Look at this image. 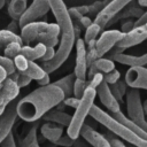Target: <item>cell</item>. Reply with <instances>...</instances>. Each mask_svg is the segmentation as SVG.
<instances>
[{
  "label": "cell",
  "instance_id": "23",
  "mask_svg": "<svg viewBox=\"0 0 147 147\" xmlns=\"http://www.w3.org/2000/svg\"><path fill=\"white\" fill-rule=\"evenodd\" d=\"M113 116H114L121 124H123V125L126 126L129 130H131L133 133H136V134L139 136L140 138L147 140V133H146L137 123H134L132 119H130V118L127 117V115H124L122 111H118V113H116V114H113Z\"/></svg>",
  "mask_w": 147,
  "mask_h": 147
},
{
  "label": "cell",
  "instance_id": "15",
  "mask_svg": "<svg viewBox=\"0 0 147 147\" xmlns=\"http://www.w3.org/2000/svg\"><path fill=\"white\" fill-rule=\"evenodd\" d=\"M18 94H20V87L10 78H7L1 84V88H0V116L3 114L6 108L14 100L17 99Z\"/></svg>",
  "mask_w": 147,
  "mask_h": 147
},
{
  "label": "cell",
  "instance_id": "27",
  "mask_svg": "<svg viewBox=\"0 0 147 147\" xmlns=\"http://www.w3.org/2000/svg\"><path fill=\"white\" fill-rule=\"evenodd\" d=\"M21 42L23 45V41H22V38L20 34L15 33V32H11L7 29H2L0 30V48H5L7 45L11 44V42Z\"/></svg>",
  "mask_w": 147,
  "mask_h": 147
},
{
  "label": "cell",
  "instance_id": "54",
  "mask_svg": "<svg viewBox=\"0 0 147 147\" xmlns=\"http://www.w3.org/2000/svg\"><path fill=\"white\" fill-rule=\"evenodd\" d=\"M126 144V146L127 147H137V146H134V145H131V144H127V142H125Z\"/></svg>",
  "mask_w": 147,
  "mask_h": 147
},
{
  "label": "cell",
  "instance_id": "10",
  "mask_svg": "<svg viewBox=\"0 0 147 147\" xmlns=\"http://www.w3.org/2000/svg\"><path fill=\"white\" fill-rule=\"evenodd\" d=\"M14 63H15L16 70L20 74H23V75L30 77L31 79H34L36 82L40 80L46 75V71L42 69L41 65L37 64L34 61H29L22 54L17 55L14 59Z\"/></svg>",
  "mask_w": 147,
  "mask_h": 147
},
{
  "label": "cell",
  "instance_id": "32",
  "mask_svg": "<svg viewBox=\"0 0 147 147\" xmlns=\"http://www.w3.org/2000/svg\"><path fill=\"white\" fill-rule=\"evenodd\" d=\"M103 79L106 80L107 84L114 85V84H116V83L121 79V74H119V71H118L117 69H114V70H111L110 72L103 75Z\"/></svg>",
  "mask_w": 147,
  "mask_h": 147
},
{
  "label": "cell",
  "instance_id": "17",
  "mask_svg": "<svg viewBox=\"0 0 147 147\" xmlns=\"http://www.w3.org/2000/svg\"><path fill=\"white\" fill-rule=\"evenodd\" d=\"M125 83L131 88L147 90V68L146 67H134L130 68L124 78Z\"/></svg>",
  "mask_w": 147,
  "mask_h": 147
},
{
  "label": "cell",
  "instance_id": "4",
  "mask_svg": "<svg viewBox=\"0 0 147 147\" xmlns=\"http://www.w3.org/2000/svg\"><path fill=\"white\" fill-rule=\"evenodd\" d=\"M96 98V91L95 88L87 86L84 95L80 99V102L78 107L75 109V113L71 117V122L69 126L67 127V134L71 139H77L80 137V130L83 125L85 124L86 117L90 116V111L92 107L94 106V100Z\"/></svg>",
  "mask_w": 147,
  "mask_h": 147
},
{
  "label": "cell",
  "instance_id": "21",
  "mask_svg": "<svg viewBox=\"0 0 147 147\" xmlns=\"http://www.w3.org/2000/svg\"><path fill=\"white\" fill-rule=\"evenodd\" d=\"M45 52H46V46L41 42H37L34 46L23 45L21 49V54L25 56L29 61L41 60L42 56L45 55Z\"/></svg>",
  "mask_w": 147,
  "mask_h": 147
},
{
  "label": "cell",
  "instance_id": "47",
  "mask_svg": "<svg viewBox=\"0 0 147 147\" xmlns=\"http://www.w3.org/2000/svg\"><path fill=\"white\" fill-rule=\"evenodd\" d=\"M146 23H147V9L144 11V14L138 20H136L134 25L136 26H139V25H142V24H146Z\"/></svg>",
  "mask_w": 147,
  "mask_h": 147
},
{
  "label": "cell",
  "instance_id": "56",
  "mask_svg": "<svg viewBox=\"0 0 147 147\" xmlns=\"http://www.w3.org/2000/svg\"><path fill=\"white\" fill-rule=\"evenodd\" d=\"M146 121H147V117H146Z\"/></svg>",
  "mask_w": 147,
  "mask_h": 147
},
{
  "label": "cell",
  "instance_id": "6",
  "mask_svg": "<svg viewBox=\"0 0 147 147\" xmlns=\"http://www.w3.org/2000/svg\"><path fill=\"white\" fill-rule=\"evenodd\" d=\"M125 103H126L127 117L132 119L134 123H137L147 133V121H146V115L142 108L140 90L130 87L125 94Z\"/></svg>",
  "mask_w": 147,
  "mask_h": 147
},
{
  "label": "cell",
  "instance_id": "52",
  "mask_svg": "<svg viewBox=\"0 0 147 147\" xmlns=\"http://www.w3.org/2000/svg\"><path fill=\"white\" fill-rule=\"evenodd\" d=\"M102 1H103V5H105V7H106V6H107L109 2H111L113 0H102Z\"/></svg>",
  "mask_w": 147,
  "mask_h": 147
},
{
  "label": "cell",
  "instance_id": "16",
  "mask_svg": "<svg viewBox=\"0 0 147 147\" xmlns=\"http://www.w3.org/2000/svg\"><path fill=\"white\" fill-rule=\"evenodd\" d=\"M146 39H147V23L139 26H134L133 30H131L127 33H124L123 39L116 45V47H119L125 51L126 48L141 44Z\"/></svg>",
  "mask_w": 147,
  "mask_h": 147
},
{
  "label": "cell",
  "instance_id": "30",
  "mask_svg": "<svg viewBox=\"0 0 147 147\" xmlns=\"http://www.w3.org/2000/svg\"><path fill=\"white\" fill-rule=\"evenodd\" d=\"M87 86H88V80L87 79L76 78L75 84H74V96H76L78 99H82V96L84 95Z\"/></svg>",
  "mask_w": 147,
  "mask_h": 147
},
{
  "label": "cell",
  "instance_id": "57",
  "mask_svg": "<svg viewBox=\"0 0 147 147\" xmlns=\"http://www.w3.org/2000/svg\"><path fill=\"white\" fill-rule=\"evenodd\" d=\"M0 87H1V84H0Z\"/></svg>",
  "mask_w": 147,
  "mask_h": 147
},
{
  "label": "cell",
  "instance_id": "46",
  "mask_svg": "<svg viewBox=\"0 0 147 147\" xmlns=\"http://www.w3.org/2000/svg\"><path fill=\"white\" fill-rule=\"evenodd\" d=\"M37 83H38L39 86H47V85H49V84H51V77H49V74L46 72V75H45L40 80H37Z\"/></svg>",
  "mask_w": 147,
  "mask_h": 147
},
{
  "label": "cell",
  "instance_id": "53",
  "mask_svg": "<svg viewBox=\"0 0 147 147\" xmlns=\"http://www.w3.org/2000/svg\"><path fill=\"white\" fill-rule=\"evenodd\" d=\"M141 147H147V140H144V142H142V146Z\"/></svg>",
  "mask_w": 147,
  "mask_h": 147
},
{
  "label": "cell",
  "instance_id": "33",
  "mask_svg": "<svg viewBox=\"0 0 147 147\" xmlns=\"http://www.w3.org/2000/svg\"><path fill=\"white\" fill-rule=\"evenodd\" d=\"M106 138L109 140V144H110V147H127L126 144L121 140L119 138H116V136H114L113 133H109L106 136Z\"/></svg>",
  "mask_w": 147,
  "mask_h": 147
},
{
  "label": "cell",
  "instance_id": "8",
  "mask_svg": "<svg viewBox=\"0 0 147 147\" xmlns=\"http://www.w3.org/2000/svg\"><path fill=\"white\" fill-rule=\"evenodd\" d=\"M132 1L134 0H113L111 2H109L94 18V23H96L102 31L109 26V24L111 23V21L121 13L123 11Z\"/></svg>",
  "mask_w": 147,
  "mask_h": 147
},
{
  "label": "cell",
  "instance_id": "18",
  "mask_svg": "<svg viewBox=\"0 0 147 147\" xmlns=\"http://www.w3.org/2000/svg\"><path fill=\"white\" fill-rule=\"evenodd\" d=\"M116 69L115 68V62L108 57H101L98 59L95 62H93L90 67H88V71H87V80H90L93 76H95L96 74H102L106 75L108 72H110L111 70Z\"/></svg>",
  "mask_w": 147,
  "mask_h": 147
},
{
  "label": "cell",
  "instance_id": "11",
  "mask_svg": "<svg viewBox=\"0 0 147 147\" xmlns=\"http://www.w3.org/2000/svg\"><path fill=\"white\" fill-rule=\"evenodd\" d=\"M76 56H75V68L74 74L76 78L79 79H86L87 78V71H88V64H87V48L84 39L78 38L76 39Z\"/></svg>",
  "mask_w": 147,
  "mask_h": 147
},
{
  "label": "cell",
  "instance_id": "26",
  "mask_svg": "<svg viewBox=\"0 0 147 147\" xmlns=\"http://www.w3.org/2000/svg\"><path fill=\"white\" fill-rule=\"evenodd\" d=\"M75 80H76V76H75L74 72H71V74L65 75L64 77L57 79L53 84L56 85V86H59L63 91L65 98H69V96H72V94H74V84H75Z\"/></svg>",
  "mask_w": 147,
  "mask_h": 147
},
{
  "label": "cell",
  "instance_id": "12",
  "mask_svg": "<svg viewBox=\"0 0 147 147\" xmlns=\"http://www.w3.org/2000/svg\"><path fill=\"white\" fill-rule=\"evenodd\" d=\"M124 49L116 47L113 48L109 53H110V60L118 62L121 64L124 65H129L130 68H134V67H145L147 64V53H144L142 55H131V54H125L123 52Z\"/></svg>",
  "mask_w": 147,
  "mask_h": 147
},
{
  "label": "cell",
  "instance_id": "29",
  "mask_svg": "<svg viewBox=\"0 0 147 147\" xmlns=\"http://www.w3.org/2000/svg\"><path fill=\"white\" fill-rule=\"evenodd\" d=\"M22 44L21 42H11L9 45H7L5 48H3V55L7 56V57H10V59H15L17 55L21 54V49H22Z\"/></svg>",
  "mask_w": 147,
  "mask_h": 147
},
{
  "label": "cell",
  "instance_id": "1",
  "mask_svg": "<svg viewBox=\"0 0 147 147\" xmlns=\"http://www.w3.org/2000/svg\"><path fill=\"white\" fill-rule=\"evenodd\" d=\"M64 99L63 91L53 83L37 87L17 101V116L25 122H38L45 114L62 103Z\"/></svg>",
  "mask_w": 147,
  "mask_h": 147
},
{
  "label": "cell",
  "instance_id": "51",
  "mask_svg": "<svg viewBox=\"0 0 147 147\" xmlns=\"http://www.w3.org/2000/svg\"><path fill=\"white\" fill-rule=\"evenodd\" d=\"M6 2H7V0H0V9H2L5 7Z\"/></svg>",
  "mask_w": 147,
  "mask_h": 147
},
{
  "label": "cell",
  "instance_id": "7",
  "mask_svg": "<svg viewBox=\"0 0 147 147\" xmlns=\"http://www.w3.org/2000/svg\"><path fill=\"white\" fill-rule=\"evenodd\" d=\"M124 37V33L121 30L110 29L105 30L101 32L100 37L95 41L94 46V53L96 59L103 57L106 54H108Z\"/></svg>",
  "mask_w": 147,
  "mask_h": 147
},
{
  "label": "cell",
  "instance_id": "38",
  "mask_svg": "<svg viewBox=\"0 0 147 147\" xmlns=\"http://www.w3.org/2000/svg\"><path fill=\"white\" fill-rule=\"evenodd\" d=\"M0 147H17L16 141H15V137H14V133L13 132H10L8 134V137L1 142Z\"/></svg>",
  "mask_w": 147,
  "mask_h": 147
},
{
  "label": "cell",
  "instance_id": "42",
  "mask_svg": "<svg viewBox=\"0 0 147 147\" xmlns=\"http://www.w3.org/2000/svg\"><path fill=\"white\" fill-rule=\"evenodd\" d=\"M72 147H92L85 139H83L82 137H78L77 139L74 140V145Z\"/></svg>",
  "mask_w": 147,
  "mask_h": 147
},
{
  "label": "cell",
  "instance_id": "14",
  "mask_svg": "<svg viewBox=\"0 0 147 147\" xmlns=\"http://www.w3.org/2000/svg\"><path fill=\"white\" fill-rule=\"evenodd\" d=\"M95 91H96V95H98L100 102L106 107V109L108 111H110L111 114H116V113L121 111V105L116 100V98L113 95L110 86H109V84L106 83L105 79L100 83V85L95 88Z\"/></svg>",
  "mask_w": 147,
  "mask_h": 147
},
{
  "label": "cell",
  "instance_id": "39",
  "mask_svg": "<svg viewBox=\"0 0 147 147\" xmlns=\"http://www.w3.org/2000/svg\"><path fill=\"white\" fill-rule=\"evenodd\" d=\"M31 82H32V79H31L30 77H28V76H25V75H23V74H20V76H18V78H17L16 84L18 85V87H20V88H22V87L28 86Z\"/></svg>",
  "mask_w": 147,
  "mask_h": 147
},
{
  "label": "cell",
  "instance_id": "37",
  "mask_svg": "<svg viewBox=\"0 0 147 147\" xmlns=\"http://www.w3.org/2000/svg\"><path fill=\"white\" fill-rule=\"evenodd\" d=\"M54 145L62 146V147H72V145H74V139H71L68 134H64V136H62Z\"/></svg>",
  "mask_w": 147,
  "mask_h": 147
},
{
  "label": "cell",
  "instance_id": "36",
  "mask_svg": "<svg viewBox=\"0 0 147 147\" xmlns=\"http://www.w3.org/2000/svg\"><path fill=\"white\" fill-rule=\"evenodd\" d=\"M79 102H80V99H78V98H76V96H69V98H65L64 100H63V106L64 107H70V108H74V109H76L77 107H78V105H79Z\"/></svg>",
  "mask_w": 147,
  "mask_h": 147
},
{
  "label": "cell",
  "instance_id": "40",
  "mask_svg": "<svg viewBox=\"0 0 147 147\" xmlns=\"http://www.w3.org/2000/svg\"><path fill=\"white\" fill-rule=\"evenodd\" d=\"M55 52L56 49H54V47H46V52L41 59V62H47V61L53 60V57L55 56Z\"/></svg>",
  "mask_w": 147,
  "mask_h": 147
},
{
  "label": "cell",
  "instance_id": "24",
  "mask_svg": "<svg viewBox=\"0 0 147 147\" xmlns=\"http://www.w3.org/2000/svg\"><path fill=\"white\" fill-rule=\"evenodd\" d=\"M39 127L38 122H33L30 129L28 130L26 134L23 138H20V147H40L38 142V137H37V130Z\"/></svg>",
  "mask_w": 147,
  "mask_h": 147
},
{
  "label": "cell",
  "instance_id": "50",
  "mask_svg": "<svg viewBox=\"0 0 147 147\" xmlns=\"http://www.w3.org/2000/svg\"><path fill=\"white\" fill-rule=\"evenodd\" d=\"M142 108H144V113H145V115H147V99L142 102Z\"/></svg>",
  "mask_w": 147,
  "mask_h": 147
},
{
  "label": "cell",
  "instance_id": "22",
  "mask_svg": "<svg viewBox=\"0 0 147 147\" xmlns=\"http://www.w3.org/2000/svg\"><path fill=\"white\" fill-rule=\"evenodd\" d=\"M28 8V0H8L7 11L11 21H17Z\"/></svg>",
  "mask_w": 147,
  "mask_h": 147
},
{
  "label": "cell",
  "instance_id": "55",
  "mask_svg": "<svg viewBox=\"0 0 147 147\" xmlns=\"http://www.w3.org/2000/svg\"><path fill=\"white\" fill-rule=\"evenodd\" d=\"M102 147H110V144H108V145H105V146H102Z\"/></svg>",
  "mask_w": 147,
  "mask_h": 147
},
{
  "label": "cell",
  "instance_id": "5",
  "mask_svg": "<svg viewBox=\"0 0 147 147\" xmlns=\"http://www.w3.org/2000/svg\"><path fill=\"white\" fill-rule=\"evenodd\" d=\"M23 45H30L32 41L40 42L46 38H54L60 36V26L56 23L47 22H33L21 29L20 33Z\"/></svg>",
  "mask_w": 147,
  "mask_h": 147
},
{
  "label": "cell",
  "instance_id": "41",
  "mask_svg": "<svg viewBox=\"0 0 147 147\" xmlns=\"http://www.w3.org/2000/svg\"><path fill=\"white\" fill-rule=\"evenodd\" d=\"M110 86V90H111V93H113V95L116 98V100L121 103L122 101H123V95H122V93H121V91L118 90V87H117V85L116 84H114V85H109Z\"/></svg>",
  "mask_w": 147,
  "mask_h": 147
},
{
  "label": "cell",
  "instance_id": "44",
  "mask_svg": "<svg viewBox=\"0 0 147 147\" xmlns=\"http://www.w3.org/2000/svg\"><path fill=\"white\" fill-rule=\"evenodd\" d=\"M78 22H79V24H80V25H82V26H83L85 30H86V29H87V28H88V26H90V25L93 23V21H92V20H91L88 16H83V17H82V18H80Z\"/></svg>",
  "mask_w": 147,
  "mask_h": 147
},
{
  "label": "cell",
  "instance_id": "3",
  "mask_svg": "<svg viewBox=\"0 0 147 147\" xmlns=\"http://www.w3.org/2000/svg\"><path fill=\"white\" fill-rule=\"evenodd\" d=\"M90 116L94 121H96L98 123L103 125L106 129H108L114 136L118 137L121 140H123V141H125L127 144L134 145L137 147H141L142 146V142H144L145 139H142L139 136H137L136 133H133L126 126L121 124L113 115H110L109 113H106L99 106L94 105L92 107V109L90 111Z\"/></svg>",
  "mask_w": 147,
  "mask_h": 147
},
{
  "label": "cell",
  "instance_id": "48",
  "mask_svg": "<svg viewBox=\"0 0 147 147\" xmlns=\"http://www.w3.org/2000/svg\"><path fill=\"white\" fill-rule=\"evenodd\" d=\"M7 78H8V74H7V71L0 65V84H2Z\"/></svg>",
  "mask_w": 147,
  "mask_h": 147
},
{
  "label": "cell",
  "instance_id": "45",
  "mask_svg": "<svg viewBox=\"0 0 147 147\" xmlns=\"http://www.w3.org/2000/svg\"><path fill=\"white\" fill-rule=\"evenodd\" d=\"M6 29H7V30H9V31H11V32H15V33H17V32H18V30H21L20 24H18V22H17V21H11V22L9 23V25H8Z\"/></svg>",
  "mask_w": 147,
  "mask_h": 147
},
{
  "label": "cell",
  "instance_id": "31",
  "mask_svg": "<svg viewBox=\"0 0 147 147\" xmlns=\"http://www.w3.org/2000/svg\"><path fill=\"white\" fill-rule=\"evenodd\" d=\"M0 65L7 71L8 76L13 75L14 72H16V68H15V63H14V60L10 59V57H7L5 55H0Z\"/></svg>",
  "mask_w": 147,
  "mask_h": 147
},
{
  "label": "cell",
  "instance_id": "49",
  "mask_svg": "<svg viewBox=\"0 0 147 147\" xmlns=\"http://www.w3.org/2000/svg\"><path fill=\"white\" fill-rule=\"evenodd\" d=\"M137 3L140 6V7H147V0H137Z\"/></svg>",
  "mask_w": 147,
  "mask_h": 147
},
{
  "label": "cell",
  "instance_id": "20",
  "mask_svg": "<svg viewBox=\"0 0 147 147\" xmlns=\"http://www.w3.org/2000/svg\"><path fill=\"white\" fill-rule=\"evenodd\" d=\"M71 117H72V115L67 114V113H64L62 110L52 109L47 114H45L41 119L44 122H51V123L59 124V125H61L63 127H68L70 122H71Z\"/></svg>",
  "mask_w": 147,
  "mask_h": 147
},
{
  "label": "cell",
  "instance_id": "2",
  "mask_svg": "<svg viewBox=\"0 0 147 147\" xmlns=\"http://www.w3.org/2000/svg\"><path fill=\"white\" fill-rule=\"evenodd\" d=\"M51 10L55 17L56 24L60 26V42L55 52V56L53 60L47 62H41L42 69L52 74L57 70L69 57L75 44H76V34H75V24L69 15L68 8L63 0H48Z\"/></svg>",
  "mask_w": 147,
  "mask_h": 147
},
{
  "label": "cell",
  "instance_id": "19",
  "mask_svg": "<svg viewBox=\"0 0 147 147\" xmlns=\"http://www.w3.org/2000/svg\"><path fill=\"white\" fill-rule=\"evenodd\" d=\"M39 129L41 136L52 144H55L63 136V126L55 123L44 122V124H41Z\"/></svg>",
  "mask_w": 147,
  "mask_h": 147
},
{
  "label": "cell",
  "instance_id": "13",
  "mask_svg": "<svg viewBox=\"0 0 147 147\" xmlns=\"http://www.w3.org/2000/svg\"><path fill=\"white\" fill-rule=\"evenodd\" d=\"M17 99L14 100L3 111V114L0 116V145L1 142L8 137L10 132H13L14 124L16 123L17 119V111H16V105H17Z\"/></svg>",
  "mask_w": 147,
  "mask_h": 147
},
{
  "label": "cell",
  "instance_id": "34",
  "mask_svg": "<svg viewBox=\"0 0 147 147\" xmlns=\"http://www.w3.org/2000/svg\"><path fill=\"white\" fill-rule=\"evenodd\" d=\"M88 8H90V13L88 14H92V15L96 16L105 8V5H103V1H94L93 3L88 5Z\"/></svg>",
  "mask_w": 147,
  "mask_h": 147
},
{
  "label": "cell",
  "instance_id": "35",
  "mask_svg": "<svg viewBox=\"0 0 147 147\" xmlns=\"http://www.w3.org/2000/svg\"><path fill=\"white\" fill-rule=\"evenodd\" d=\"M134 22H136V20H133V18H127V20H124V22L122 23V26H121V31L123 32V33H127V32H130L131 30H133L134 29Z\"/></svg>",
  "mask_w": 147,
  "mask_h": 147
},
{
  "label": "cell",
  "instance_id": "25",
  "mask_svg": "<svg viewBox=\"0 0 147 147\" xmlns=\"http://www.w3.org/2000/svg\"><path fill=\"white\" fill-rule=\"evenodd\" d=\"M144 9H142V7H140L138 3L137 5H130L129 7H126L123 11H121L113 21H111V23L110 24H113V23H115V22H117V21H121V20H127V18H136V20H138L142 14H144ZM109 24V25H110Z\"/></svg>",
  "mask_w": 147,
  "mask_h": 147
},
{
  "label": "cell",
  "instance_id": "43",
  "mask_svg": "<svg viewBox=\"0 0 147 147\" xmlns=\"http://www.w3.org/2000/svg\"><path fill=\"white\" fill-rule=\"evenodd\" d=\"M116 85H117V87H118V90L121 91V93H122V95L124 96V94H126V92H127V84L125 83V80H122V79H119L117 83H116Z\"/></svg>",
  "mask_w": 147,
  "mask_h": 147
},
{
  "label": "cell",
  "instance_id": "28",
  "mask_svg": "<svg viewBox=\"0 0 147 147\" xmlns=\"http://www.w3.org/2000/svg\"><path fill=\"white\" fill-rule=\"evenodd\" d=\"M102 32V29L96 24V23H92L86 30H85V33H84V41L85 44H90L92 41H96V37Z\"/></svg>",
  "mask_w": 147,
  "mask_h": 147
},
{
  "label": "cell",
  "instance_id": "9",
  "mask_svg": "<svg viewBox=\"0 0 147 147\" xmlns=\"http://www.w3.org/2000/svg\"><path fill=\"white\" fill-rule=\"evenodd\" d=\"M49 10H51V6H49L48 0H33L28 6L26 10L21 16V18L18 20L20 28L22 29L23 26L30 23L37 22V20L45 16Z\"/></svg>",
  "mask_w": 147,
  "mask_h": 147
}]
</instances>
